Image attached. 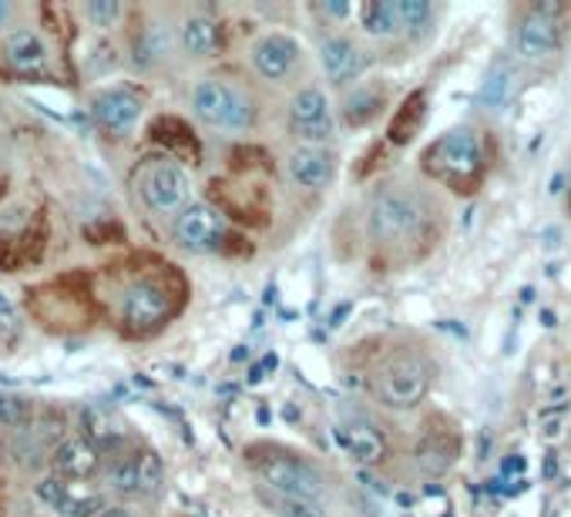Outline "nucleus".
Returning a JSON list of instances; mask_svg holds the SVG:
<instances>
[{
    "mask_svg": "<svg viewBox=\"0 0 571 517\" xmlns=\"http://www.w3.org/2000/svg\"><path fill=\"white\" fill-rule=\"evenodd\" d=\"M437 216L440 209L424 188L410 182H384L366 199L363 229L373 249L387 255H404L430 235Z\"/></svg>",
    "mask_w": 571,
    "mask_h": 517,
    "instance_id": "obj_1",
    "label": "nucleus"
},
{
    "mask_svg": "<svg viewBox=\"0 0 571 517\" xmlns=\"http://www.w3.org/2000/svg\"><path fill=\"white\" fill-rule=\"evenodd\" d=\"M420 168L443 188L474 191L487 175V152L477 128L458 124L448 128L437 142H430L420 155Z\"/></svg>",
    "mask_w": 571,
    "mask_h": 517,
    "instance_id": "obj_2",
    "label": "nucleus"
},
{
    "mask_svg": "<svg viewBox=\"0 0 571 517\" xmlns=\"http://www.w3.org/2000/svg\"><path fill=\"white\" fill-rule=\"evenodd\" d=\"M249 464L260 477V487H266V491L306 497L316 504H320V497L327 494V477L320 474V468H316L309 458L296 454V450L260 443L249 450Z\"/></svg>",
    "mask_w": 571,
    "mask_h": 517,
    "instance_id": "obj_3",
    "label": "nucleus"
},
{
    "mask_svg": "<svg viewBox=\"0 0 571 517\" xmlns=\"http://www.w3.org/2000/svg\"><path fill=\"white\" fill-rule=\"evenodd\" d=\"M433 363L417 350H394L373 370V394L391 410H414L433 386Z\"/></svg>",
    "mask_w": 571,
    "mask_h": 517,
    "instance_id": "obj_4",
    "label": "nucleus"
},
{
    "mask_svg": "<svg viewBox=\"0 0 571 517\" xmlns=\"http://www.w3.org/2000/svg\"><path fill=\"white\" fill-rule=\"evenodd\" d=\"M193 114L206 124V128H216V132H252L260 121V105L252 98L245 88L232 85V81H222V78H202L196 81L193 95Z\"/></svg>",
    "mask_w": 571,
    "mask_h": 517,
    "instance_id": "obj_5",
    "label": "nucleus"
},
{
    "mask_svg": "<svg viewBox=\"0 0 571 517\" xmlns=\"http://www.w3.org/2000/svg\"><path fill=\"white\" fill-rule=\"evenodd\" d=\"M564 18L568 8L561 0H535V4H528L512 34L515 57L525 64H541L554 57L564 44Z\"/></svg>",
    "mask_w": 571,
    "mask_h": 517,
    "instance_id": "obj_6",
    "label": "nucleus"
},
{
    "mask_svg": "<svg viewBox=\"0 0 571 517\" xmlns=\"http://www.w3.org/2000/svg\"><path fill=\"white\" fill-rule=\"evenodd\" d=\"M337 108L320 85H303L286 105V128L299 145L333 148L337 142Z\"/></svg>",
    "mask_w": 571,
    "mask_h": 517,
    "instance_id": "obj_7",
    "label": "nucleus"
},
{
    "mask_svg": "<svg viewBox=\"0 0 571 517\" xmlns=\"http://www.w3.org/2000/svg\"><path fill=\"white\" fill-rule=\"evenodd\" d=\"M135 188L145 209H152L155 216H178L193 206L188 202L193 199V178H188V172L178 162L168 158L145 162L135 178Z\"/></svg>",
    "mask_w": 571,
    "mask_h": 517,
    "instance_id": "obj_8",
    "label": "nucleus"
},
{
    "mask_svg": "<svg viewBox=\"0 0 571 517\" xmlns=\"http://www.w3.org/2000/svg\"><path fill=\"white\" fill-rule=\"evenodd\" d=\"M249 64L263 81L270 85H289L303 72V47L296 37L283 31H270L252 41L249 47Z\"/></svg>",
    "mask_w": 571,
    "mask_h": 517,
    "instance_id": "obj_9",
    "label": "nucleus"
},
{
    "mask_svg": "<svg viewBox=\"0 0 571 517\" xmlns=\"http://www.w3.org/2000/svg\"><path fill=\"white\" fill-rule=\"evenodd\" d=\"M316 61H320L323 78L333 88H353L360 85L363 72H366V51L350 37V34H330L316 47Z\"/></svg>",
    "mask_w": 571,
    "mask_h": 517,
    "instance_id": "obj_10",
    "label": "nucleus"
},
{
    "mask_svg": "<svg viewBox=\"0 0 571 517\" xmlns=\"http://www.w3.org/2000/svg\"><path fill=\"white\" fill-rule=\"evenodd\" d=\"M226 239V216L209 202H193L175 216V242L185 252H212Z\"/></svg>",
    "mask_w": 571,
    "mask_h": 517,
    "instance_id": "obj_11",
    "label": "nucleus"
},
{
    "mask_svg": "<svg viewBox=\"0 0 571 517\" xmlns=\"http://www.w3.org/2000/svg\"><path fill=\"white\" fill-rule=\"evenodd\" d=\"M340 158L333 148H309L299 145L286 155V178L303 191H323L337 182Z\"/></svg>",
    "mask_w": 571,
    "mask_h": 517,
    "instance_id": "obj_12",
    "label": "nucleus"
},
{
    "mask_svg": "<svg viewBox=\"0 0 571 517\" xmlns=\"http://www.w3.org/2000/svg\"><path fill=\"white\" fill-rule=\"evenodd\" d=\"M340 440L347 447V454L363 464V468H373L387 458V437L380 430L366 414L360 410H343L340 414Z\"/></svg>",
    "mask_w": 571,
    "mask_h": 517,
    "instance_id": "obj_13",
    "label": "nucleus"
},
{
    "mask_svg": "<svg viewBox=\"0 0 571 517\" xmlns=\"http://www.w3.org/2000/svg\"><path fill=\"white\" fill-rule=\"evenodd\" d=\"M95 121L111 135H129L142 118V98L129 88H108L91 105Z\"/></svg>",
    "mask_w": 571,
    "mask_h": 517,
    "instance_id": "obj_14",
    "label": "nucleus"
},
{
    "mask_svg": "<svg viewBox=\"0 0 571 517\" xmlns=\"http://www.w3.org/2000/svg\"><path fill=\"white\" fill-rule=\"evenodd\" d=\"M168 316V296L155 283H135L121 296V319L132 330H152Z\"/></svg>",
    "mask_w": 571,
    "mask_h": 517,
    "instance_id": "obj_15",
    "label": "nucleus"
},
{
    "mask_svg": "<svg viewBox=\"0 0 571 517\" xmlns=\"http://www.w3.org/2000/svg\"><path fill=\"white\" fill-rule=\"evenodd\" d=\"M515 91H518V64H515L512 57L497 54V57L491 61V68H487L484 81H481L477 105H481L484 111H504L507 105H512Z\"/></svg>",
    "mask_w": 571,
    "mask_h": 517,
    "instance_id": "obj_16",
    "label": "nucleus"
},
{
    "mask_svg": "<svg viewBox=\"0 0 571 517\" xmlns=\"http://www.w3.org/2000/svg\"><path fill=\"white\" fill-rule=\"evenodd\" d=\"M384 105H387V88L384 85H380V81H360V85L343 91V98H340V121L353 124V128H363L380 111H384Z\"/></svg>",
    "mask_w": 571,
    "mask_h": 517,
    "instance_id": "obj_17",
    "label": "nucleus"
},
{
    "mask_svg": "<svg viewBox=\"0 0 571 517\" xmlns=\"http://www.w3.org/2000/svg\"><path fill=\"white\" fill-rule=\"evenodd\" d=\"M54 471L68 481H85L98 471V450L88 437H65L54 447Z\"/></svg>",
    "mask_w": 571,
    "mask_h": 517,
    "instance_id": "obj_18",
    "label": "nucleus"
},
{
    "mask_svg": "<svg viewBox=\"0 0 571 517\" xmlns=\"http://www.w3.org/2000/svg\"><path fill=\"white\" fill-rule=\"evenodd\" d=\"M458 461V440L448 430H427L417 443V468L427 477L448 474Z\"/></svg>",
    "mask_w": 571,
    "mask_h": 517,
    "instance_id": "obj_19",
    "label": "nucleus"
},
{
    "mask_svg": "<svg viewBox=\"0 0 571 517\" xmlns=\"http://www.w3.org/2000/svg\"><path fill=\"white\" fill-rule=\"evenodd\" d=\"M360 28L370 37H380V41L404 37L400 0H366V4L360 8Z\"/></svg>",
    "mask_w": 571,
    "mask_h": 517,
    "instance_id": "obj_20",
    "label": "nucleus"
},
{
    "mask_svg": "<svg viewBox=\"0 0 571 517\" xmlns=\"http://www.w3.org/2000/svg\"><path fill=\"white\" fill-rule=\"evenodd\" d=\"M178 44L188 57L196 61H206L219 51L222 37H219V28L212 18H202V14H193L182 21V31H178Z\"/></svg>",
    "mask_w": 571,
    "mask_h": 517,
    "instance_id": "obj_21",
    "label": "nucleus"
},
{
    "mask_svg": "<svg viewBox=\"0 0 571 517\" xmlns=\"http://www.w3.org/2000/svg\"><path fill=\"white\" fill-rule=\"evenodd\" d=\"M4 54H8V64L18 72H41L47 64V47L31 31H11L4 41Z\"/></svg>",
    "mask_w": 571,
    "mask_h": 517,
    "instance_id": "obj_22",
    "label": "nucleus"
},
{
    "mask_svg": "<svg viewBox=\"0 0 571 517\" xmlns=\"http://www.w3.org/2000/svg\"><path fill=\"white\" fill-rule=\"evenodd\" d=\"M400 24H404V37L424 41L437 28V8L430 0H400Z\"/></svg>",
    "mask_w": 571,
    "mask_h": 517,
    "instance_id": "obj_23",
    "label": "nucleus"
},
{
    "mask_svg": "<svg viewBox=\"0 0 571 517\" xmlns=\"http://www.w3.org/2000/svg\"><path fill=\"white\" fill-rule=\"evenodd\" d=\"M260 501H263V507H270L276 517H323L320 504H316V501H306V497L276 494V491L260 487Z\"/></svg>",
    "mask_w": 571,
    "mask_h": 517,
    "instance_id": "obj_24",
    "label": "nucleus"
},
{
    "mask_svg": "<svg viewBox=\"0 0 571 517\" xmlns=\"http://www.w3.org/2000/svg\"><path fill=\"white\" fill-rule=\"evenodd\" d=\"M168 54V34L162 24L145 28V34L135 41V64L139 68H149V64H158Z\"/></svg>",
    "mask_w": 571,
    "mask_h": 517,
    "instance_id": "obj_25",
    "label": "nucleus"
},
{
    "mask_svg": "<svg viewBox=\"0 0 571 517\" xmlns=\"http://www.w3.org/2000/svg\"><path fill=\"white\" fill-rule=\"evenodd\" d=\"M105 484L118 494H142V484H139V458H118L108 474H105Z\"/></svg>",
    "mask_w": 571,
    "mask_h": 517,
    "instance_id": "obj_26",
    "label": "nucleus"
},
{
    "mask_svg": "<svg viewBox=\"0 0 571 517\" xmlns=\"http://www.w3.org/2000/svg\"><path fill=\"white\" fill-rule=\"evenodd\" d=\"M31 424V404L18 394H0V427H28Z\"/></svg>",
    "mask_w": 571,
    "mask_h": 517,
    "instance_id": "obj_27",
    "label": "nucleus"
},
{
    "mask_svg": "<svg viewBox=\"0 0 571 517\" xmlns=\"http://www.w3.org/2000/svg\"><path fill=\"white\" fill-rule=\"evenodd\" d=\"M34 494H37V501H41V504H47L51 510H65L68 497H72L68 484H61L57 477H44V481L34 487Z\"/></svg>",
    "mask_w": 571,
    "mask_h": 517,
    "instance_id": "obj_28",
    "label": "nucleus"
},
{
    "mask_svg": "<svg viewBox=\"0 0 571 517\" xmlns=\"http://www.w3.org/2000/svg\"><path fill=\"white\" fill-rule=\"evenodd\" d=\"M162 481H165V471H162V461L152 454H139V484H142V494H152V491H158L162 487Z\"/></svg>",
    "mask_w": 571,
    "mask_h": 517,
    "instance_id": "obj_29",
    "label": "nucleus"
},
{
    "mask_svg": "<svg viewBox=\"0 0 571 517\" xmlns=\"http://www.w3.org/2000/svg\"><path fill=\"white\" fill-rule=\"evenodd\" d=\"M85 14H88V21L95 28H111L121 18V4H118V0H88Z\"/></svg>",
    "mask_w": 571,
    "mask_h": 517,
    "instance_id": "obj_30",
    "label": "nucleus"
},
{
    "mask_svg": "<svg viewBox=\"0 0 571 517\" xmlns=\"http://www.w3.org/2000/svg\"><path fill=\"white\" fill-rule=\"evenodd\" d=\"M95 510H101V497H68V504H65V510H61V514H65V517H91Z\"/></svg>",
    "mask_w": 571,
    "mask_h": 517,
    "instance_id": "obj_31",
    "label": "nucleus"
},
{
    "mask_svg": "<svg viewBox=\"0 0 571 517\" xmlns=\"http://www.w3.org/2000/svg\"><path fill=\"white\" fill-rule=\"evenodd\" d=\"M11 330H18V309L4 293H0V333H11Z\"/></svg>",
    "mask_w": 571,
    "mask_h": 517,
    "instance_id": "obj_32",
    "label": "nucleus"
},
{
    "mask_svg": "<svg viewBox=\"0 0 571 517\" xmlns=\"http://www.w3.org/2000/svg\"><path fill=\"white\" fill-rule=\"evenodd\" d=\"M350 11H353L350 4H323L320 8V14H327V18H347Z\"/></svg>",
    "mask_w": 571,
    "mask_h": 517,
    "instance_id": "obj_33",
    "label": "nucleus"
},
{
    "mask_svg": "<svg viewBox=\"0 0 571 517\" xmlns=\"http://www.w3.org/2000/svg\"><path fill=\"white\" fill-rule=\"evenodd\" d=\"M98 517H132V514L124 510V507H105V510H101Z\"/></svg>",
    "mask_w": 571,
    "mask_h": 517,
    "instance_id": "obj_34",
    "label": "nucleus"
},
{
    "mask_svg": "<svg viewBox=\"0 0 571 517\" xmlns=\"http://www.w3.org/2000/svg\"><path fill=\"white\" fill-rule=\"evenodd\" d=\"M8 18H11V4H4V0H0V28L8 24Z\"/></svg>",
    "mask_w": 571,
    "mask_h": 517,
    "instance_id": "obj_35",
    "label": "nucleus"
},
{
    "mask_svg": "<svg viewBox=\"0 0 571 517\" xmlns=\"http://www.w3.org/2000/svg\"><path fill=\"white\" fill-rule=\"evenodd\" d=\"M564 209H568V216H571V178H568V191H564Z\"/></svg>",
    "mask_w": 571,
    "mask_h": 517,
    "instance_id": "obj_36",
    "label": "nucleus"
},
{
    "mask_svg": "<svg viewBox=\"0 0 571 517\" xmlns=\"http://www.w3.org/2000/svg\"><path fill=\"white\" fill-rule=\"evenodd\" d=\"M407 517H414V514H407Z\"/></svg>",
    "mask_w": 571,
    "mask_h": 517,
    "instance_id": "obj_37",
    "label": "nucleus"
}]
</instances>
